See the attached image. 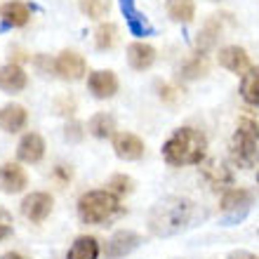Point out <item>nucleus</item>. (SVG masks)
<instances>
[{
    "label": "nucleus",
    "instance_id": "obj_8",
    "mask_svg": "<svg viewBox=\"0 0 259 259\" xmlns=\"http://www.w3.org/2000/svg\"><path fill=\"white\" fill-rule=\"evenodd\" d=\"M217 62L222 68H226L229 73H236V75H243L252 68V59L247 55V50L240 48V45H224V48H219Z\"/></svg>",
    "mask_w": 259,
    "mask_h": 259
},
{
    "label": "nucleus",
    "instance_id": "obj_21",
    "mask_svg": "<svg viewBox=\"0 0 259 259\" xmlns=\"http://www.w3.org/2000/svg\"><path fill=\"white\" fill-rule=\"evenodd\" d=\"M240 99L247 106H259V66H252L247 73L240 75Z\"/></svg>",
    "mask_w": 259,
    "mask_h": 259
},
{
    "label": "nucleus",
    "instance_id": "obj_17",
    "mask_svg": "<svg viewBox=\"0 0 259 259\" xmlns=\"http://www.w3.org/2000/svg\"><path fill=\"white\" fill-rule=\"evenodd\" d=\"M28 125V111L21 104H5L0 109V130L7 135H17Z\"/></svg>",
    "mask_w": 259,
    "mask_h": 259
},
{
    "label": "nucleus",
    "instance_id": "obj_24",
    "mask_svg": "<svg viewBox=\"0 0 259 259\" xmlns=\"http://www.w3.org/2000/svg\"><path fill=\"white\" fill-rule=\"evenodd\" d=\"M97 257H99V240L95 236H78L66 254V259H97Z\"/></svg>",
    "mask_w": 259,
    "mask_h": 259
},
{
    "label": "nucleus",
    "instance_id": "obj_23",
    "mask_svg": "<svg viewBox=\"0 0 259 259\" xmlns=\"http://www.w3.org/2000/svg\"><path fill=\"white\" fill-rule=\"evenodd\" d=\"M165 12L175 24H191L196 17L193 0H165Z\"/></svg>",
    "mask_w": 259,
    "mask_h": 259
},
{
    "label": "nucleus",
    "instance_id": "obj_27",
    "mask_svg": "<svg viewBox=\"0 0 259 259\" xmlns=\"http://www.w3.org/2000/svg\"><path fill=\"white\" fill-rule=\"evenodd\" d=\"M127 28H130V33L137 35V38H146V35L153 33V26H151L149 19L142 12H137L132 19H127Z\"/></svg>",
    "mask_w": 259,
    "mask_h": 259
},
{
    "label": "nucleus",
    "instance_id": "obj_11",
    "mask_svg": "<svg viewBox=\"0 0 259 259\" xmlns=\"http://www.w3.org/2000/svg\"><path fill=\"white\" fill-rule=\"evenodd\" d=\"M28 186V175L19 163H3L0 165V191L7 196L21 193Z\"/></svg>",
    "mask_w": 259,
    "mask_h": 259
},
{
    "label": "nucleus",
    "instance_id": "obj_15",
    "mask_svg": "<svg viewBox=\"0 0 259 259\" xmlns=\"http://www.w3.org/2000/svg\"><path fill=\"white\" fill-rule=\"evenodd\" d=\"M31 19V10L21 0H7L0 5V21L5 28H21Z\"/></svg>",
    "mask_w": 259,
    "mask_h": 259
},
{
    "label": "nucleus",
    "instance_id": "obj_38",
    "mask_svg": "<svg viewBox=\"0 0 259 259\" xmlns=\"http://www.w3.org/2000/svg\"><path fill=\"white\" fill-rule=\"evenodd\" d=\"M257 236H259V229H257Z\"/></svg>",
    "mask_w": 259,
    "mask_h": 259
},
{
    "label": "nucleus",
    "instance_id": "obj_10",
    "mask_svg": "<svg viewBox=\"0 0 259 259\" xmlns=\"http://www.w3.org/2000/svg\"><path fill=\"white\" fill-rule=\"evenodd\" d=\"M118 88H120L118 75L109 68H99L88 75V90L95 99H111V97H116Z\"/></svg>",
    "mask_w": 259,
    "mask_h": 259
},
{
    "label": "nucleus",
    "instance_id": "obj_13",
    "mask_svg": "<svg viewBox=\"0 0 259 259\" xmlns=\"http://www.w3.org/2000/svg\"><path fill=\"white\" fill-rule=\"evenodd\" d=\"M28 85V73L24 71L21 64H5V66H0V90L5 92V95H19L24 92Z\"/></svg>",
    "mask_w": 259,
    "mask_h": 259
},
{
    "label": "nucleus",
    "instance_id": "obj_19",
    "mask_svg": "<svg viewBox=\"0 0 259 259\" xmlns=\"http://www.w3.org/2000/svg\"><path fill=\"white\" fill-rule=\"evenodd\" d=\"M222 17L224 14H212L210 19L203 24L200 33L196 38V45H198V52H207L217 45L219 40V33H222Z\"/></svg>",
    "mask_w": 259,
    "mask_h": 259
},
{
    "label": "nucleus",
    "instance_id": "obj_16",
    "mask_svg": "<svg viewBox=\"0 0 259 259\" xmlns=\"http://www.w3.org/2000/svg\"><path fill=\"white\" fill-rule=\"evenodd\" d=\"M142 243V236L135 231H118L113 233V238L106 243V259H120L125 254H130L132 250H137Z\"/></svg>",
    "mask_w": 259,
    "mask_h": 259
},
{
    "label": "nucleus",
    "instance_id": "obj_14",
    "mask_svg": "<svg viewBox=\"0 0 259 259\" xmlns=\"http://www.w3.org/2000/svg\"><path fill=\"white\" fill-rule=\"evenodd\" d=\"M203 179L214 191H226L233 186V170L222 160H207L203 163Z\"/></svg>",
    "mask_w": 259,
    "mask_h": 259
},
{
    "label": "nucleus",
    "instance_id": "obj_18",
    "mask_svg": "<svg viewBox=\"0 0 259 259\" xmlns=\"http://www.w3.org/2000/svg\"><path fill=\"white\" fill-rule=\"evenodd\" d=\"M156 48L144 40H135L127 45V64L135 71H149L156 64Z\"/></svg>",
    "mask_w": 259,
    "mask_h": 259
},
{
    "label": "nucleus",
    "instance_id": "obj_20",
    "mask_svg": "<svg viewBox=\"0 0 259 259\" xmlns=\"http://www.w3.org/2000/svg\"><path fill=\"white\" fill-rule=\"evenodd\" d=\"M210 73V59L205 52H196L182 64L179 68V78L182 80H198V78H205Z\"/></svg>",
    "mask_w": 259,
    "mask_h": 259
},
{
    "label": "nucleus",
    "instance_id": "obj_1",
    "mask_svg": "<svg viewBox=\"0 0 259 259\" xmlns=\"http://www.w3.org/2000/svg\"><path fill=\"white\" fill-rule=\"evenodd\" d=\"M198 205L189 198L167 196L153 205L149 214V229L153 236H175L196 222Z\"/></svg>",
    "mask_w": 259,
    "mask_h": 259
},
{
    "label": "nucleus",
    "instance_id": "obj_30",
    "mask_svg": "<svg viewBox=\"0 0 259 259\" xmlns=\"http://www.w3.org/2000/svg\"><path fill=\"white\" fill-rule=\"evenodd\" d=\"M160 92H158V95H160V99H163L165 104H175L179 99V97H182V92H179V88H175V85H167V82H163V85H160Z\"/></svg>",
    "mask_w": 259,
    "mask_h": 259
},
{
    "label": "nucleus",
    "instance_id": "obj_2",
    "mask_svg": "<svg viewBox=\"0 0 259 259\" xmlns=\"http://www.w3.org/2000/svg\"><path fill=\"white\" fill-rule=\"evenodd\" d=\"M205 158H207V137L191 125L177 127L163 144V160L170 167L203 165Z\"/></svg>",
    "mask_w": 259,
    "mask_h": 259
},
{
    "label": "nucleus",
    "instance_id": "obj_35",
    "mask_svg": "<svg viewBox=\"0 0 259 259\" xmlns=\"http://www.w3.org/2000/svg\"><path fill=\"white\" fill-rule=\"evenodd\" d=\"M0 259H24V257H21V254H17V252H5Z\"/></svg>",
    "mask_w": 259,
    "mask_h": 259
},
{
    "label": "nucleus",
    "instance_id": "obj_31",
    "mask_svg": "<svg viewBox=\"0 0 259 259\" xmlns=\"http://www.w3.org/2000/svg\"><path fill=\"white\" fill-rule=\"evenodd\" d=\"M118 5H120V10H123L125 19H132L137 14V7H135V0H118Z\"/></svg>",
    "mask_w": 259,
    "mask_h": 259
},
{
    "label": "nucleus",
    "instance_id": "obj_33",
    "mask_svg": "<svg viewBox=\"0 0 259 259\" xmlns=\"http://www.w3.org/2000/svg\"><path fill=\"white\" fill-rule=\"evenodd\" d=\"M12 236V224H5V222H0V240H5Z\"/></svg>",
    "mask_w": 259,
    "mask_h": 259
},
{
    "label": "nucleus",
    "instance_id": "obj_22",
    "mask_svg": "<svg viewBox=\"0 0 259 259\" xmlns=\"http://www.w3.org/2000/svg\"><path fill=\"white\" fill-rule=\"evenodd\" d=\"M88 132L97 139H111L116 135V118L106 111H99L88 120Z\"/></svg>",
    "mask_w": 259,
    "mask_h": 259
},
{
    "label": "nucleus",
    "instance_id": "obj_32",
    "mask_svg": "<svg viewBox=\"0 0 259 259\" xmlns=\"http://www.w3.org/2000/svg\"><path fill=\"white\" fill-rule=\"evenodd\" d=\"M226 259H257L252 252H247V250H238V252H231Z\"/></svg>",
    "mask_w": 259,
    "mask_h": 259
},
{
    "label": "nucleus",
    "instance_id": "obj_29",
    "mask_svg": "<svg viewBox=\"0 0 259 259\" xmlns=\"http://www.w3.org/2000/svg\"><path fill=\"white\" fill-rule=\"evenodd\" d=\"M85 125L78 123V120H71V123L66 125V130H64V137H66L68 142H80L82 137H85V132L88 130H82Z\"/></svg>",
    "mask_w": 259,
    "mask_h": 259
},
{
    "label": "nucleus",
    "instance_id": "obj_6",
    "mask_svg": "<svg viewBox=\"0 0 259 259\" xmlns=\"http://www.w3.org/2000/svg\"><path fill=\"white\" fill-rule=\"evenodd\" d=\"M55 73L66 82H78L85 78L88 73V64H85V57L78 55L75 50H64L59 52L55 59Z\"/></svg>",
    "mask_w": 259,
    "mask_h": 259
},
{
    "label": "nucleus",
    "instance_id": "obj_37",
    "mask_svg": "<svg viewBox=\"0 0 259 259\" xmlns=\"http://www.w3.org/2000/svg\"><path fill=\"white\" fill-rule=\"evenodd\" d=\"M257 184H259V170H257Z\"/></svg>",
    "mask_w": 259,
    "mask_h": 259
},
{
    "label": "nucleus",
    "instance_id": "obj_26",
    "mask_svg": "<svg viewBox=\"0 0 259 259\" xmlns=\"http://www.w3.org/2000/svg\"><path fill=\"white\" fill-rule=\"evenodd\" d=\"M109 0H80L82 14H88L90 19H102L109 14Z\"/></svg>",
    "mask_w": 259,
    "mask_h": 259
},
{
    "label": "nucleus",
    "instance_id": "obj_25",
    "mask_svg": "<svg viewBox=\"0 0 259 259\" xmlns=\"http://www.w3.org/2000/svg\"><path fill=\"white\" fill-rule=\"evenodd\" d=\"M118 42V26L113 21H102L95 31V48L97 50H113Z\"/></svg>",
    "mask_w": 259,
    "mask_h": 259
},
{
    "label": "nucleus",
    "instance_id": "obj_3",
    "mask_svg": "<svg viewBox=\"0 0 259 259\" xmlns=\"http://www.w3.org/2000/svg\"><path fill=\"white\" fill-rule=\"evenodd\" d=\"M231 163L240 170H252L259 165V123L252 118H240L229 146Z\"/></svg>",
    "mask_w": 259,
    "mask_h": 259
},
{
    "label": "nucleus",
    "instance_id": "obj_5",
    "mask_svg": "<svg viewBox=\"0 0 259 259\" xmlns=\"http://www.w3.org/2000/svg\"><path fill=\"white\" fill-rule=\"evenodd\" d=\"M254 203V193L245 186H231V189H226L219 198V210L224 212V217H222V224L224 226H233L243 222L245 214L250 212Z\"/></svg>",
    "mask_w": 259,
    "mask_h": 259
},
{
    "label": "nucleus",
    "instance_id": "obj_7",
    "mask_svg": "<svg viewBox=\"0 0 259 259\" xmlns=\"http://www.w3.org/2000/svg\"><path fill=\"white\" fill-rule=\"evenodd\" d=\"M52 205H55V198L50 196V193L33 191V193H28V196L21 200V214H24L28 222L40 224V222H45V219L50 217Z\"/></svg>",
    "mask_w": 259,
    "mask_h": 259
},
{
    "label": "nucleus",
    "instance_id": "obj_28",
    "mask_svg": "<svg viewBox=\"0 0 259 259\" xmlns=\"http://www.w3.org/2000/svg\"><path fill=\"white\" fill-rule=\"evenodd\" d=\"M106 186H109V191H113L116 196H127V193L135 191V182H132V177H127V175H113Z\"/></svg>",
    "mask_w": 259,
    "mask_h": 259
},
{
    "label": "nucleus",
    "instance_id": "obj_36",
    "mask_svg": "<svg viewBox=\"0 0 259 259\" xmlns=\"http://www.w3.org/2000/svg\"><path fill=\"white\" fill-rule=\"evenodd\" d=\"M210 3H222V0H210Z\"/></svg>",
    "mask_w": 259,
    "mask_h": 259
},
{
    "label": "nucleus",
    "instance_id": "obj_12",
    "mask_svg": "<svg viewBox=\"0 0 259 259\" xmlns=\"http://www.w3.org/2000/svg\"><path fill=\"white\" fill-rule=\"evenodd\" d=\"M45 149H48V144H45V139L38 132H26L19 139V144H17V158H19L21 163L35 165L42 160Z\"/></svg>",
    "mask_w": 259,
    "mask_h": 259
},
{
    "label": "nucleus",
    "instance_id": "obj_34",
    "mask_svg": "<svg viewBox=\"0 0 259 259\" xmlns=\"http://www.w3.org/2000/svg\"><path fill=\"white\" fill-rule=\"evenodd\" d=\"M0 222H5V224H10V212L3 210V207H0Z\"/></svg>",
    "mask_w": 259,
    "mask_h": 259
},
{
    "label": "nucleus",
    "instance_id": "obj_4",
    "mask_svg": "<svg viewBox=\"0 0 259 259\" xmlns=\"http://www.w3.org/2000/svg\"><path fill=\"white\" fill-rule=\"evenodd\" d=\"M120 212V196L109 189H95L78 198V217L82 224L102 226Z\"/></svg>",
    "mask_w": 259,
    "mask_h": 259
},
{
    "label": "nucleus",
    "instance_id": "obj_9",
    "mask_svg": "<svg viewBox=\"0 0 259 259\" xmlns=\"http://www.w3.org/2000/svg\"><path fill=\"white\" fill-rule=\"evenodd\" d=\"M111 146H113V153H116L120 160H139L144 158V139L142 137H137L135 132H116V135L111 137Z\"/></svg>",
    "mask_w": 259,
    "mask_h": 259
}]
</instances>
